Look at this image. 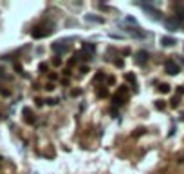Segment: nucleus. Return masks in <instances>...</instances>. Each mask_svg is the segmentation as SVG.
Instances as JSON below:
<instances>
[{
	"mask_svg": "<svg viewBox=\"0 0 184 174\" xmlns=\"http://www.w3.org/2000/svg\"><path fill=\"white\" fill-rule=\"evenodd\" d=\"M126 94H128V91H126V85H121V89L112 96V103L116 105V107H119V105H123L125 102H126Z\"/></svg>",
	"mask_w": 184,
	"mask_h": 174,
	"instance_id": "1",
	"label": "nucleus"
},
{
	"mask_svg": "<svg viewBox=\"0 0 184 174\" xmlns=\"http://www.w3.org/2000/svg\"><path fill=\"white\" fill-rule=\"evenodd\" d=\"M166 27H168L170 31H179V29L182 27V20L177 18V16H172V18L166 20Z\"/></svg>",
	"mask_w": 184,
	"mask_h": 174,
	"instance_id": "2",
	"label": "nucleus"
},
{
	"mask_svg": "<svg viewBox=\"0 0 184 174\" xmlns=\"http://www.w3.org/2000/svg\"><path fill=\"white\" fill-rule=\"evenodd\" d=\"M31 34H33V38H43V36L51 34V29L49 27H34Z\"/></svg>",
	"mask_w": 184,
	"mask_h": 174,
	"instance_id": "3",
	"label": "nucleus"
},
{
	"mask_svg": "<svg viewBox=\"0 0 184 174\" xmlns=\"http://www.w3.org/2000/svg\"><path fill=\"white\" fill-rule=\"evenodd\" d=\"M164 67H166V73H168V74H172V76L179 74V71H181V69H179V65H177V64H175L173 60L166 62V65H164Z\"/></svg>",
	"mask_w": 184,
	"mask_h": 174,
	"instance_id": "4",
	"label": "nucleus"
},
{
	"mask_svg": "<svg viewBox=\"0 0 184 174\" xmlns=\"http://www.w3.org/2000/svg\"><path fill=\"white\" fill-rule=\"evenodd\" d=\"M67 49H69V45L65 44V40H60V42L52 44V51H54V53H60V54H61V53H65Z\"/></svg>",
	"mask_w": 184,
	"mask_h": 174,
	"instance_id": "5",
	"label": "nucleus"
},
{
	"mask_svg": "<svg viewBox=\"0 0 184 174\" xmlns=\"http://www.w3.org/2000/svg\"><path fill=\"white\" fill-rule=\"evenodd\" d=\"M22 113H23V120H25L27 123H34V114H33V111H31L29 107H25Z\"/></svg>",
	"mask_w": 184,
	"mask_h": 174,
	"instance_id": "6",
	"label": "nucleus"
},
{
	"mask_svg": "<svg viewBox=\"0 0 184 174\" xmlns=\"http://www.w3.org/2000/svg\"><path fill=\"white\" fill-rule=\"evenodd\" d=\"M161 44H163L164 47H172V45H175V44H177V40H175V38H172V36H163V38H161Z\"/></svg>",
	"mask_w": 184,
	"mask_h": 174,
	"instance_id": "7",
	"label": "nucleus"
},
{
	"mask_svg": "<svg viewBox=\"0 0 184 174\" xmlns=\"http://www.w3.org/2000/svg\"><path fill=\"white\" fill-rule=\"evenodd\" d=\"M81 51H85L87 54H90V56H92V54H94V51H96V45H94V44H90V42H85V44H83V47H81Z\"/></svg>",
	"mask_w": 184,
	"mask_h": 174,
	"instance_id": "8",
	"label": "nucleus"
},
{
	"mask_svg": "<svg viewBox=\"0 0 184 174\" xmlns=\"http://www.w3.org/2000/svg\"><path fill=\"white\" fill-rule=\"evenodd\" d=\"M146 60H148V53H145V51L137 53V62H139V64H145Z\"/></svg>",
	"mask_w": 184,
	"mask_h": 174,
	"instance_id": "9",
	"label": "nucleus"
},
{
	"mask_svg": "<svg viewBox=\"0 0 184 174\" xmlns=\"http://www.w3.org/2000/svg\"><path fill=\"white\" fill-rule=\"evenodd\" d=\"M125 80H126V82H130V84H132V87H136V76H134L132 73H126V74H125Z\"/></svg>",
	"mask_w": 184,
	"mask_h": 174,
	"instance_id": "10",
	"label": "nucleus"
},
{
	"mask_svg": "<svg viewBox=\"0 0 184 174\" xmlns=\"http://www.w3.org/2000/svg\"><path fill=\"white\" fill-rule=\"evenodd\" d=\"M159 91H161L163 94H168V93H170V85H168V84H161V85H159Z\"/></svg>",
	"mask_w": 184,
	"mask_h": 174,
	"instance_id": "11",
	"label": "nucleus"
},
{
	"mask_svg": "<svg viewBox=\"0 0 184 174\" xmlns=\"http://www.w3.org/2000/svg\"><path fill=\"white\" fill-rule=\"evenodd\" d=\"M98 96H99V98H107V96H108V89H105V87H101V89L98 91Z\"/></svg>",
	"mask_w": 184,
	"mask_h": 174,
	"instance_id": "12",
	"label": "nucleus"
},
{
	"mask_svg": "<svg viewBox=\"0 0 184 174\" xmlns=\"http://www.w3.org/2000/svg\"><path fill=\"white\" fill-rule=\"evenodd\" d=\"M85 18H87V20H90V22H99V24L103 22V18H101V16H90V15H87Z\"/></svg>",
	"mask_w": 184,
	"mask_h": 174,
	"instance_id": "13",
	"label": "nucleus"
},
{
	"mask_svg": "<svg viewBox=\"0 0 184 174\" xmlns=\"http://www.w3.org/2000/svg\"><path fill=\"white\" fill-rule=\"evenodd\" d=\"M155 107H157L159 111H163V109L166 107V103H164V100H155Z\"/></svg>",
	"mask_w": 184,
	"mask_h": 174,
	"instance_id": "14",
	"label": "nucleus"
},
{
	"mask_svg": "<svg viewBox=\"0 0 184 174\" xmlns=\"http://www.w3.org/2000/svg\"><path fill=\"white\" fill-rule=\"evenodd\" d=\"M177 18H184V5H177Z\"/></svg>",
	"mask_w": 184,
	"mask_h": 174,
	"instance_id": "15",
	"label": "nucleus"
},
{
	"mask_svg": "<svg viewBox=\"0 0 184 174\" xmlns=\"http://www.w3.org/2000/svg\"><path fill=\"white\" fill-rule=\"evenodd\" d=\"M38 69H40V71H42V73H45V71H47V69H49V65H47V64H45V62H42V64H40V67H38Z\"/></svg>",
	"mask_w": 184,
	"mask_h": 174,
	"instance_id": "16",
	"label": "nucleus"
},
{
	"mask_svg": "<svg viewBox=\"0 0 184 174\" xmlns=\"http://www.w3.org/2000/svg\"><path fill=\"white\" fill-rule=\"evenodd\" d=\"M47 103H49V105H56V103H58V100H56V98H49V100H47Z\"/></svg>",
	"mask_w": 184,
	"mask_h": 174,
	"instance_id": "17",
	"label": "nucleus"
},
{
	"mask_svg": "<svg viewBox=\"0 0 184 174\" xmlns=\"http://www.w3.org/2000/svg\"><path fill=\"white\" fill-rule=\"evenodd\" d=\"M80 94H81V89H74L72 91V96H80Z\"/></svg>",
	"mask_w": 184,
	"mask_h": 174,
	"instance_id": "18",
	"label": "nucleus"
},
{
	"mask_svg": "<svg viewBox=\"0 0 184 174\" xmlns=\"http://www.w3.org/2000/svg\"><path fill=\"white\" fill-rule=\"evenodd\" d=\"M177 105H179V98H173L172 100V107H177Z\"/></svg>",
	"mask_w": 184,
	"mask_h": 174,
	"instance_id": "19",
	"label": "nucleus"
},
{
	"mask_svg": "<svg viewBox=\"0 0 184 174\" xmlns=\"http://www.w3.org/2000/svg\"><path fill=\"white\" fill-rule=\"evenodd\" d=\"M54 65L60 67V65H61V60H60V58H54Z\"/></svg>",
	"mask_w": 184,
	"mask_h": 174,
	"instance_id": "20",
	"label": "nucleus"
},
{
	"mask_svg": "<svg viewBox=\"0 0 184 174\" xmlns=\"http://www.w3.org/2000/svg\"><path fill=\"white\" fill-rule=\"evenodd\" d=\"M45 89H47V91H52V89H54V85H52V84H47V85H45Z\"/></svg>",
	"mask_w": 184,
	"mask_h": 174,
	"instance_id": "21",
	"label": "nucleus"
},
{
	"mask_svg": "<svg viewBox=\"0 0 184 174\" xmlns=\"http://www.w3.org/2000/svg\"><path fill=\"white\" fill-rule=\"evenodd\" d=\"M116 65L117 67H123V60H116Z\"/></svg>",
	"mask_w": 184,
	"mask_h": 174,
	"instance_id": "22",
	"label": "nucleus"
},
{
	"mask_svg": "<svg viewBox=\"0 0 184 174\" xmlns=\"http://www.w3.org/2000/svg\"><path fill=\"white\" fill-rule=\"evenodd\" d=\"M108 84H116V76H110L108 78Z\"/></svg>",
	"mask_w": 184,
	"mask_h": 174,
	"instance_id": "23",
	"label": "nucleus"
},
{
	"mask_svg": "<svg viewBox=\"0 0 184 174\" xmlns=\"http://www.w3.org/2000/svg\"><path fill=\"white\" fill-rule=\"evenodd\" d=\"M181 120H182V122H184V114H182V116H181Z\"/></svg>",
	"mask_w": 184,
	"mask_h": 174,
	"instance_id": "24",
	"label": "nucleus"
}]
</instances>
